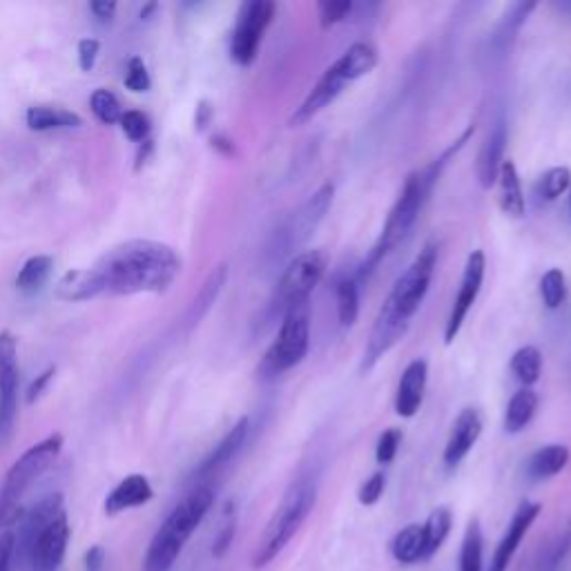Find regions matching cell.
Segmentation results:
<instances>
[{"instance_id":"1","label":"cell","mask_w":571,"mask_h":571,"mask_svg":"<svg viewBox=\"0 0 571 571\" xmlns=\"http://www.w3.org/2000/svg\"><path fill=\"white\" fill-rule=\"evenodd\" d=\"M438 253V244L429 241V244L420 250L418 257L411 261V266L395 279L389 297L384 299L380 313L375 317L369 342H366L364 348V373L371 371L373 366L402 340L406 331H409L411 319L420 311L424 297H427L431 288L435 266H438Z\"/></svg>"},{"instance_id":"2","label":"cell","mask_w":571,"mask_h":571,"mask_svg":"<svg viewBox=\"0 0 571 571\" xmlns=\"http://www.w3.org/2000/svg\"><path fill=\"white\" fill-rule=\"evenodd\" d=\"M94 268L108 293H166L181 273V257L161 241L130 239L110 248Z\"/></svg>"},{"instance_id":"3","label":"cell","mask_w":571,"mask_h":571,"mask_svg":"<svg viewBox=\"0 0 571 571\" xmlns=\"http://www.w3.org/2000/svg\"><path fill=\"white\" fill-rule=\"evenodd\" d=\"M438 174L440 168L435 166V163H431L427 170L409 174V179L404 181V188L400 192L398 201H395L389 217L384 221L380 237H377L369 257H366L364 264L360 266V273H357L360 279H369L375 273V268L380 266V261L389 255L400 241H404L406 235H409L411 228L415 226V221L420 217V210L424 206V201H427Z\"/></svg>"},{"instance_id":"4","label":"cell","mask_w":571,"mask_h":571,"mask_svg":"<svg viewBox=\"0 0 571 571\" xmlns=\"http://www.w3.org/2000/svg\"><path fill=\"white\" fill-rule=\"evenodd\" d=\"M212 502H215V493L208 487H199L188 498H183L154 534L148 551H145L143 571H170L181 556L183 545L195 534L201 520L208 516Z\"/></svg>"},{"instance_id":"5","label":"cell","mask_w":571,"mask_h":571,"mask_svg":"<svg viewBox=\"0 0 571 571\" xmlns=\"http://www.w3.org/2000/svg\"><path fill=\"white\" fill-rule=\"evenodd\" d=\"M317 500V489L311 480H299L286 491V496L279 502L277 511L261 534L257 549L253 554V567L261 569L273 563L282 554L286 545L304 525V520L311 514Z\"/></svg>"},{"instance_id":"6","label":"cell","mask_w":571,"mask_h":571,"mask_svg":"<svg viewBox=\"0 0 571 571\" xmlns=\"http://www.w3.org/2000/svg\"><path fill=\"white\" fill-rule=\"evenodd\" d=\"M308 348H311V302H304L288 308L282 315L277 340L261 362V373L282 375L290 371L304 362Z\"/></svg>"},{"instance_id":"7","label":"cell","mask_w":571,"mask_h":571,"mask_svg":"<svg viewBox=\"0 0 571 571\" xmlns=\"http://www.w3.org/2000/svg\"><path fill=\"white\" fill-rule=\"evenodd\" d=\"M61 449L63 435L54 433L50 438L34 444L32 449H27L23 456L12 464V469H9L5 476L3 487H0V514L18 507V500H21L23 493L52 467L58 456H61Z\"/></svg>"},{"instance_id":"8","label":"cell","mask_w":571,"mask_h":571,"mask_svg":"<svg viewBox=\"0 0 571 571\" xmlns=\"http://www.w3.org/2000/svg\"><path fill=\"white\" fill-rule=\"evenodd\" d=\"M328 268L326 250H304L297 257L290 259V264L279 277V284L273 299V311L284 315L288 308L304 304L311 299L313 290L322 282Z\"/></svg>"},{"instance_id":"9","label":"cell","mask_w":571,"mask_h":571,"mask_svg":"<svg viewBox=\"0 0 571 571\" xmlns=\"http://www.w3.org/2000/svg\"><path fill=\"white\" fill-rule=\"evenodd\" d=\"M275 12L277 5L270 3V0H253V3L241 7L230 41V56L237 65L248 67L255 63L261 41H264L266 29L273 23Z\"/></svg>"},{"instance_id":"10","label":"cell","mask_w":571,"mask_h":571,"mask_svg":"<svg viewBox=\"0 0 571 571\" xmlns=\"http://www.w3.org/2000/svg\"><path fill=\"white\" fill-rule=\"evenodd\" d=\"M485 273H487L485 253H482V250H473L467 259V266H464L462 282H460L456 299H453L447 326H444V342L447 344H451L460 335L464 319H467L469 311L480 295L482 282H485Z\"/></svg>"},{"instance_id":"11","label":"cell","mask_w":571,"mask_h":571,"mask_svg":"<svg viewBox=\"0 0 571 571\" xmlns=\"http://www.w3.org/2000/svg\"><path fill=\"white\" fill-rule=\"evenodd\" d=\"M348 83H351V79H348L346 72L340 67V63L335 61L322 74V79L315 83L313 90L308 92V96L302 101V105H299V108L290 114V119H288L290 128H299V125L313 121L319 112H324L328 105H331L337 96L344 92V87Z\"/></svg>"},{"instance_id":"12","label":"cell","mask_w":571,"mask_h":571,"mask_svg":"<svg viewBox=\"0 0 571 571\" xmlns=\"http://www.w3.org/2000/svg\"><path fill=\"white\" fill-rule=\"evenodd\" d=\"M335 197V186L333 183H326V186L319 188L315 195L308 199L302 208L295 212V217L290 219V224L286 228V248H297L306 244L311 239L317 226L322 224V219L326 217V212L333 206Z\"/></svg>"},{"instance_id":"13","label":"cell","mask_w":571,"mask_h":571,"mask_svg":"<svg viewBox=\"0 0 571 571\" xmlns=\"http://www.w3.org/2000/svg\"><path fill=\"white\" fill-rule=\"evenodd\" d=\"M70 534V520H67V514L63 511V514L38 536L32 556H29L32 571H58L65 558L67 543H70Z\"/></svg>"},{"instance_id":"14","label":"cell","mask_w":571,"mask_h":571,"mask_svg":"<svg viewBox=\"0 0 571 571\" xmlns=\"http://www.w3.org/2000/svg\"><path fill=\"white\" fill-rule=\"evenodd\" d=\"M540 509L543 507H540L538 502H522L514 514V518H511L505 536H502V540H500V545L496 547V554H493V558H491L489 571H507L511 558L516 556V551L522 543V538L527 536V531L531 529V525H534L536 518L540 516Z\"/></svg>"},{"instance_id":"15","label":"cell","mask_w":571,"mask_h":571,"mask_svg":"<svg viewBox=\"0 0 571 571\" xmlns=\"http://www.w3.org/2000/svg\"><path fill=\"white\" fill-rule=\"evenodd\" d=\"M63 496L61 493H52V496L43 498L38 505L23 516L21 536L16 538V551H21L23 558L32 556V549L36 545L38 536L52 525V522L63 514Z\"/></svg>"},{"instance_id":"16","label":"cell","mask_w":571,"mask_h":571,"mask_svg":"<svg viewBox=\"0 0 571 571\" xmlns=\"http://www.w3.org/2000/svg\"><path fill=\"white\" fill-rule=\"evenodd\" d=\"M482 435V415L478 409H464L449 435L447 447H444V464L449 469H456L458 464L469 456V451L476 447V442Z\"/></svg>"},{"instance_id":"17","label":"cell","mask_w":571,"mask_h":571,"mask_svg":"<svg viewBox=\"0 0 571 571\" xmlns=\"http://www.w3.org/2000/svg\"><path fill=\"white\" fill-rule=\"evenodd\" d=\"M427 382H429L427 362L413 360L409 366H406L398 382V393H395V413H398L400 418L409 420L420 411V406L424 402V393H427Z\"/></svg>"},{"instance_id":"18","label":"cell","mask_w":571,"mask_h":571,"mask_svg":"<svg viewBox=\"0 0 571 571\" xmlns=\"http://www.w3.org/2000/svg\"><path fill=\"white\" fill-rule=\"evenodd\" d=\"M101 293H105V282L96 268L70 270L54 286V297L67 304L87 302V299H94Z\"/></svg>"},{"instance_id":"19","label":"cell","mask_w":571,"mask_h":571,"mask_svg":"<svg viewBox=\"0 0 571 571\" xmlns=\"http://www.w3.org/2000/svg\"><path fill=\"white\" fill-rule=\"evenodd\" d=\"M505 148H507V125L505 121H498L496 128H493L482 148L478 152V161H476V174L480 179V186L489 190L496 186L498 181V172L505 163Z\"/></svg>"},{"instance_id":"20","label":"cell","mask_w":571,"mask_h":571,"mask_svg":"<svg viewBox=\"0 0 571 571\" xmlns=\"http://www.w3.org/2000/svg\"><path fill=\"white\" fill-rule=\"evenodd\" d=\"M152 496H154V491H152L150 480L141 476V473H132V476L123 478L119 485L110 491V496L105 498V514L116 516V514H121V511L143 507V505H148Z\"/></svg>"},{"instance_id":"21","label":"cell","mask_w":571,"mask_h":571,"mask_svg":"<svg viewBox=\"0 0 571 571\" xmlns=\"http://www.w3.org/2000/svg\"><path fill=\"white\" fill-rule=\"evenodd\" d=\"M496 183H498L500 210L511 219L525 217V210H527L525 192H522L520 174H518V168H516L514 161L505 159V163H502V168L498 172Z\"/></svg>"},{"instance_id":"22","label":"cell","mask_w":571,"mask_h":571,"mask_svg":"<svg viewBox=\"0 0 571 571\" xmlns=\"http://www.w3.org/2000/svg\"><path fill=\"white\" fill-rule=\"evenodd\" d=\"M27 128L34 132H50V130H70L81 128L83 119L72 110L58 108V105H32L25 114Z\"/></svg>"},{"instance_id":"23","label":"cell","mask_w":571,"mask_h":571,"mask_svg":"<svg viewBox=\"0 0 571 571\" xmlns=\"http://www.w3.org/2000/svg\"><path fill=\"white\" fill-rule=\"evenodd\" d=\"M569 449L565 444H547L540 447L536 453H531L527 460V478L529 480H549L558 476L567 467Z\"/></svg>"},{"instance_id":"24","label":"cell","mask_w":571,"mask_h":571,"mask_svg":"<svg viewBox=\"0 0 571 571\" xmlns=\"http://www.w3.org/2000/svg\"><path fill=\"white\" fill-rule=\"evenodd\" d=\"M248 429H250V420L248 418H241L235 422V427H232L226 435L224 440H221L215 449H212L210 456L203 460L199 473H210L219 467H224L232 458L237 456L241 451V447L246 444L248 438Z\"/></svg>"},{"instance_id":"25","label":"cell","mask_w":571,"mask_h":571,"mask_svg":"<svg viewBox=\"0 0 571 571\" xmlns=\"http://www.w3.org/2000/svg\"><path fill=\"white\" fill-rule=\"evenodd\" d=\"M18 395V342L9 331H0V398Z\"/></svg>"},{"instance_id":"26","label":"cell","mask_w":571,"mask_h":571,"mask_svg":"<svg viewBox=\"0 0 571 571\" xmlns=\"http://www.w3.org/2000/svg\"><path fill=\"white\" fill-rule=\"evenodd\" d=\"M538 411V393L534 389H522L514 393V398L509 400L505 411V431L507 433H520L527 429L534 415Z\"/></svg>"},{"instance_id":"27","label":"cell","mask_w":571,"mask_h":571,"mask_svg":"<svg viewBox=\"0 0 571 571\" xmlns=\"http://www.w3.org/2000/svg\"><path fill=\"white\" fill-rule=\"evenodd\" d=\"M226 277H228V266L226 264H221L217 266L212 273L208 275L206 282H203L201 290H199V295L195 297V302H192L190 306V311H188V317H186V322L190 326H195L199 324L203 317H206V313L212 308V304L217 302V297L221 293V288H224L226 284Z\"/></svg>"},{"instance_id":"28","label":"cell","mask_w":571,"mask_h":571,"mask_svg":"<svg viewBox=\"0 0 571 571\" xmlns=\"http://www.w3.org/2000/svg\"><path fill=\"white\" fill-rule=\"evenodd\" d=\"M337 63H340V67L353 83L375 70L377 50L371 43H353L340 58H337Z\"/></svg>"},{"instance_id":"29","label":"cell","mask_w":571,"mask_h":571,"mask_svg":"<svg viewBox=\"0 0 571 571\" xmlns=\"http://www.w3.org/2000/svg\"><path fill=\"white\" fill-rule=\"evenodd\" d=\"M511 373L516 375V380L531 389L543 373V353L536 346H522L511 357Z\"/></svg>"},{"instance_id":"30","label":"cell","mask_w":571,"mask_h":571,"mask_svg":"<svg viewBox=\"0 0 571 571\" xmlns=\"http://www.w3.org/2000/svg\"><path fill=\"white\" fill-rule=\"evenodd\" d=\"M393 558L402 565H415L424 560V531L422 525L404 527L393 540Z\"/></svg>"},{"instance_id":"31","label":"cell","mask_w":571,"mask_h":571,"mask_svg":"<svg viewBox=\"0 0 571 571\" xmlns=\"http://www.w3.org/2000/svg\"><path fill=\"white\" fill-rule=\"evenodd\" d=\"M453 525V516L447 507H438L431 511V516L422 525L424 531V558H431L435 551L442 547L444 540H447L449 531Z\"/></svg>"},{"instance_id":"32","label":"cell","mask_w":571,"mask_h":571,"mask_svg":"<svg viewBox=\"0 0 571 571\" xmlns=\"http://www.w3.org/2000/svg\"><path fill=\"white\" fill-rule=\"evenodd\" d=\"M335 302L337 317L342 326H353L360 315V286L355 277H344L335 284Z\"/></svg>"},{"instance_id":"33","label":"cell","mask_w":571,"mask_h":571,"mask_svg":"<svg viewBox=\"0 0 571 571\" xmlns=\"http://www.w3.org/2000/svg\"><path fill=\"white\" fill-rule=\"evenodd\" d=\"M569 554H571V522L543 551H540L536 571H560Z\"/></svg>"},{"instance_id":"34","label":"cell","mask_w":571,"mask_h":571,"mask_svg":"<svg viewBox=\"0 0 571 571\" xmlns=\"http://www.w3.org/2000/svg\"><path fill=\"white\" fill-rule=\"evenodd\" d=\"M52 266H54V261H52V257H47V255H36L32 259H27L21 268V273H18L16 286L25 290V293L38 290L47 282V279H50Z\"/></svg>"},{"instance_id":"35","label":"cell","mask_w":571,"mask_h":571,"mask_svg":"<svg viewBox=\"0 0 571 571\" xmlns=\"http://www.w3.org/2000/svg\"><path fill=\"white\" fill-rule=\"evenodd\" d=\"M482 551H485V540H482L480 522L471 520L460 549V571H482Z\"/></svg>"},{"instance_id":"36","label":"cell","mask_w":571,"mask_h":571,"mask_svg":"<svg viewBox=\"0 0 571 571\" xmlns=\"http://www.w3.org/2000/svg\"><path fill=\"white\" fill-rule=\"evenodd\" d=\"M540 297L549 311H556L567 299V277L560 268H551L540 279Z\"/></svg>"},{"instance_id":"37","label":"cell","mask_w":571,"mask_h":571,"mask_svg":"<svg viewBox=\"0 0 571 571\" xmlns=\"http://www.w3.org/2000/svg\"><path fill=\"white\" fill-rule=\"evenodd\" d=\"M571 188V170L565 166H556L547 170L538 181V195L547 201H556Z\"/></svg>"},{"instance_id":"38","label":"cell","mask_w":571,"mask_h":571,"mask_svg":"<svg viewBox=\"0 0 571 571\" xmlns=\"http://www.w3.org/2000/svg\"><path fill=\"white\" fill-rule=\"evenodd\" d=\"M90 108H92L96 119L105 125L119 123L121 116H123L121 103L110 90H96L90 99Z\"/></svg>"},{"instance_id":"39","label":"cell","mask_w":571,"mask_h":571,"mask_svg":"<svg viewBox=\"0 0 571 571\" xmlns=\"http://www.w3.org/2000/svg\"><path fill=\"white\" fill-rule=\"evenodd\" d=\"M319 9V23L324 29L333 27L337 23H344L353 12L351 0H324V3L317 5Z\"/></svg>"},{"instance_id":"40","label":"cell","mask_w":571,"mask_h":571,"mask_svg":"<svg viewBox=\"0 0 571 571\" xmlns=\"http://www.w3.org/2000/svg\"><path fill=\"white\" fill-rule=\"evenodd\" d=\"M121 128L125 132V137L130 141H145L150 134V119L148 114H143L139 110H130V112H123L121 116Z\"/></svg>"},{"instance_id":"41","label":"cell","mask_w":571,"mask_h":571,"mask_svg":"<svg viewBox=\"0 0 571 571\" xmlns=\"http://www.w3.org/2000/svg\"><path fill=\"white\" fill-rule=\"evenodd\" d=\"M402 444V431L400 429H386L375 447V460L380 464H391L398 456Z\"/></svg>"},{"instance_id":"42","label":"cell","mask_w":571,"mask_h":571,"mask_svg":"<svg viewBox=\"0 0 571 571\" xmlns=\"http://www.w3.org/2000/svg\"><path fill=\"white\" fill-rule=\"evenodd\" d=\"M150 85H152L150 72H148V67H145L143 58H139V56L130 58L128 72H125V87L139 94V92H148Z\"/></svg>"},{"instance_id":"43","label":"cell","mask_w":571,"mask_h":571,"mask_svg":"<svg viewBox=\"0 0 571 571\" xmlns=\"http://www.w3.org/2000/svg\"><path fill=\"white\" fill-rule=\"evenodd\" d=\"M384 487H386L384 473L377 471L360 487V493H357V498H360V502H362L364 507H373V505H377V500L382 498Z\"/></svg>"},{"instance_id":"44","label":"cell","mask_w":571,"mask_h":571,"mask_svg":"<svg viewBox=\"0 0 571 571\" xmlns=\"http://www.w3.org/2000/svg\"><path fill=\"white\" fill-rule=\"evenodd\" d=\"M99 52H101V43L96 41V38H83L79 43V65L83 72L92 70L96 58H99Z\"/></svg>"},{"instance_id":"45","label":"cell","mask_w":571,"mask_h":571,"mask_svg":"<svg viewBox=\"0 0 571 571\" xmlns=\"http://www.w3.org/2000/svg\"><path fill=\"white\" fill-rule=\"evenodd\" d=\"M235 531H237V522L232 518L230 522H226L224 529L219 531V536L215 538V545H212V556L215 558H224L226 551L232 545V538H235Z\"/></svg>"},{"instance_id":"46","label":"cell","mask_w":571,"mask_h":571,"mask_svg":"<svg viewBox=\"0 0 571 571\" xmlns=\"http://www.w3.org/2000/svg\"><path fill=\"white\" fill-rule=\"evenodd\" d=\"M16 554V536L12 531H5L0 536V571H12V560Z\"/></svg>"},{"instance_id":"47","label":"cell","mask_w":571,"mask_h":571,"mask_svg":"<svg viewBox=\"0 0 571 571\" xmlns=\"http://www.w3.org/2000/svg\"><path fill=\"white\" fill-rule=\"evenodd\" d=\"M54 373H56V369H54V366H50V369L43 371L41 375H36V380H34L32 384H29V391H27V402H29V404H34L38 398H41V395H43L45 389H47V384L52 382Z\"/></svg>"},{"instance_id":"48","label":"cell","mask_w":571,"mask_h":571,"mask_svg":"<svg viewBox=\"0 0 571 571\" xmlns=\"http://www.w3.org/2000/svg\"><path fill=\"white\" fill-rule=\"evenodd\" d=\"M103 565H105V549L101 545L87 549L85 571H103Z\"/></svg>"},{"instance_id":"49","label":"cell","mask_w":571,"mask_h":571,"mask_svg":"<svg viewBox=\"0 0 571 571\" xmlns=\"http://www.w3.org/2000/svg\"><path fill=\"white\" fill-rule=\"evenodd\" d=\"M210 145L212 150H217L221 154V157H235L237 154L235 143H232L226 134H215V137H210Z\"/></svg>"},{"instance_id":"50","label":"cell","mask_w":571,"mask_h":571,"mask_svg":"<svg viewBox=\"0 0 571 571\" xmlns=\"http://www.w3.org/2000/svg\"><path fill=\"white\" fill-rule=\"evenodd\" d=\"M90 12L99 18V21H112V16L116 12V3H108V0H94L90 3Z\"/></svg>"},{"instance_id":"51","label":"cell","mask_w":571,"mask_h":571,"mask_svg":"<svg viewBox=\"0 0 571 571\" xmlns=\"http://www.w3.org/2000/svg\"><path fill=\"white\" fill-rule=\"evenodd\" d=\"M212 116H215V110H212V105L208 101H201L197 105V114H195V128L199 132H203L210 125L212 121Z\"/></svg>"},{"instance_id":"52","label":"cell","mask_w":571,"mask_h":571,"mask_svg":"<svg viewBox=\"0 0 571 571\" xmlns=\"http://www.w3.org/2000/svg\"><path fill=\"white\" fill-rule=\"evenodd\" d=\"M154 150V143L150 141V139H145L143 141V148L139 150V154H137V170L143 166L145 161H148V157H150V152Z\"/></svg>"},{"instance_id":"53","label":"cell","mask_w":571,"mask_h":571,"mask_svg":"<svg viewBox=\"0 0 571 571\" xmlns=\"http://www.w3.org/2000/svg\"><path fill=\"white\" fill-rule=\"evenodd\" d=\"M154 9H157V3H150V5H145V7L141 9V18H143V21H148Z\"/></svg>"},{"instance_id":"54","label":"cell","mask_w":571,"mask_h":571,"mask_svg":"<svg viewBox=\"0 0 571 571\" xmlns=\"http://www.w3.org/2000/svg\"><path fill=\"white\" fill-rule=\"evenodd\" d=\"M569 210H571V188H569Z\"/></svg>"}]
</instances>
